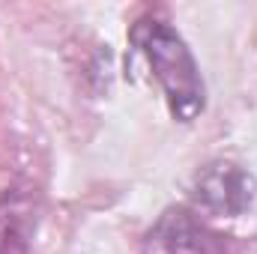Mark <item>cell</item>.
Listing matches in <instances>:
<instances>
[{"mask_svg":"<svg viewBox=\"0 0 257 254\" xmlns=\"http://www.w3.org/2000/svg\"><path fill=\"white\" fill-rule=\"evenodd\" d=\"M254 191H257L254 177L242 165L227 162V159L203 165L194 174V183H192L194 203L200 209L212 212V215H227V218L242 215L251 206Z\"/></svg>","mask_w":257,"mask_h":254,"instance_id":"2","label":"cell"},{"mask_svg":"<svg viewBox=\"0 0 257 254\" xmlns=\"http://www.w3.org/2000/svg\"><path fill=\"white\" fill-rule=\"evenodd\" d=\"M128 39L159 81L171 117L192 123L206 105V87L186 39L162 18H141L132 27Z\"/></svg>","mask_w":257,"mask_h":254,"instance_id":"1","label":"cell"},{"mask_svg":"<svg viewBox=\"0 0 257 254\" xmlns=\"http://www.w3.org/2000/svg\"><path fill=\"white\" fill-rule=\"evenodd\" d=\"M0 254H27L21 218L9 203H6V209H0Z\"/></svg>","mask_w":257,"mask_h":254,"instance_id":"4","label":"cell"},{"mask_svg":"<svg viewBox=\"0 0 257 254\" xmlns=\"http://www.w3.org/2000/svg\"><path fill=\"white\" fill-rule=\"evenodd\" d=\"M141 254H227L224 236L189 209H168L147 230Z\"/></svg>","mask_w":257,"mask_h":254,"instance_id":"3","label":"cell"}]
</instances>
